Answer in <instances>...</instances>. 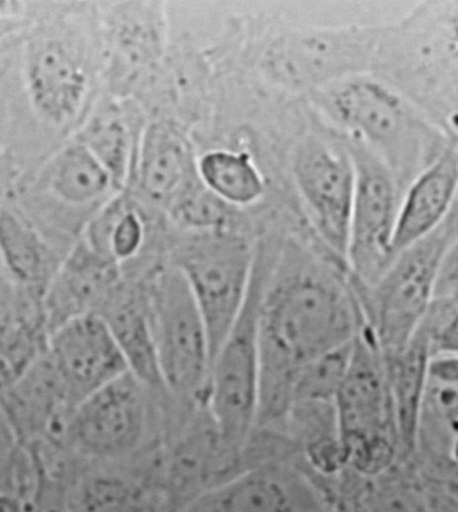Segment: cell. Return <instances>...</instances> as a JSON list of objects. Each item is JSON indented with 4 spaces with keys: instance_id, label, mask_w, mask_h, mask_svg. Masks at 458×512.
I'll return each mask as SVG.
<instances>
[{
    "instance_id": "cell-18",
    "label": "cell",
    "mask_w": 458,
    "mask_h": 512,
    "mask_svg": "<svg viewBox=\"0 0 458 512\" xmlns=\"http://www.w3.org/2000/svg\"><path fill=\"white\" fill-rule=\"evenodd\" d=\"M196 171L187 137L171 122H153L142 133L138 183L156 203L173 202L192 184Z\"/></svg>"
},
{
    "instance_id": "cell-21",
    "label": "cell",
    "mask_w": 458,
    "mask_h": 512,
    "mask_svg": "<svg viewBox=\"0 0 458 512\" xmlns=\"http://www.w3.org/2000/svg\"><path fill=\"white\" fill-rule=\"evenodd\" d=\"M0 258L21 290L42 302L61 269L37 234L9 214L0 216Z\"/></svg>"
},
{
    "instance_id": "cell-16",
    "label": "cell",
    "mask_w": 458,
    "mask_h": 512,
    "mask_svg": "<svg viewBox=\"0 0 458 512\" xmlns=\"http://www.w3.org/2000/svg\"><path fill=\"white\" fill-rule=\"evenodd\" d=\"M120 282L117 263L98 254L89 244L77 247L43 298L49 337L71 319L97 313Z\"/></svg>"
},
{
    "instance_id": "cell-1",
    "label": "cell",
    "mask_w": 458,
    "mask_h": 512,
    "mask_svg": "<svg viewBox=\"0 0 458 512\" xmlns=\"http://www.w3.org/2000/svg\"><path fill=\"white\" fill-rule=\"evenodd\" d=\"M366 324L346 267L287 244L268 261L259 303L260 397L255 429H274L304 366L350 344Z\"/></svg>"
},
{
    "instance_id": "cell-26",
    "label": "cell",
    "mask_w": 458,
    "mask_h": 512,
    "mask_svg": "<svg viewBox=\"0 0 458 512\" xmlns=\"http://www.w3.org/2000/svg\"><path fill=\"white\" fill-rule=\"evenodd\" d=\"M354 342L331 350L304 366L292 384L288 405L304 401L335 403V397L350 366Z\"/></svg>"
},
{
    "instance_id": "cell-14",
    "label": "cell",
    "mask_w": 458,
    "mask_h": 512,
    "mask_svg": "<svg viewBox=\"0 0 458 512\" xmlns=\"http://www.w3.org/2000/svg\"><path fill=\"white\" fill-rule=\"evenodd\" d=\"M46 353L73 409L130 372L112 330L96 313L71 319L55 330L47 341Z\"/></svg>"
},
{
    "instance_id": "cell-19",
    "label": "cell",
    "mask_w": 458,
    "mask_h": 512,
    "mask_svg": "<svg viewBox=\"0 0 458 512\" xmlns=\"http://www.w3.org/2000/svg\"><path fill=\"white\" fill-rule=\"evenodd\" d=\"M96 314L101 315L112 330L130 372L153 391L167 395L150 328L145 287L144 293L138 294L128 290L122 282L118 283Z\"/></svg>"
},
{
    "instance_id": "cell-20",
    "label": "cell",
    "mask_w": 458,
    "mask_h": 512,
    "mask_svg": "<svg viewBox=\"0 0 458 512\" xmlns=\"http://www.w3.org/2000/svg\"><path fill=\"white\" fill-rule=\"evenodd\" d=\"M432 342L424 329H418L408 346L392 360L385 361L392 393L394 420L402 455L416 454L418 432L426 389Z\"/></svg>"
},
{
    "instance_id": "cell-6",
    "label": "cell",
    "mask_w": 458,
    "mask_h": 512,
    "mask_svg": "<svg viewBox=\"0 0 458 512\" xmlns=\"http://www.w3.org/2000/svg\"><path fill=\"white\" fill-rule=\"evenodd\" d=\"M347 467L362 478H379L401 456L388 368L366 324L354 342L345 380L335 397Z\"/></svg>"
},
{
    "instance_id": "cell-27",
    "label": "cell",
    "mask_w": 458,
    "mask_h": 512,
    "mask_svg": "<svg viewBox=\"0 0 458 512\" xmlns=\"http://www.w3.org/2000/svg\"><path fill=\"white\" fill-rule=\"evenodd\" d=\"M85 145L108 169L114 183H124L132 164V144L128 129L121 121L110 120L98 125Z\"/></svg>"
},
{
    "instance_id": "cell-3",
    "label": "cell",
    "mask_w": 458,
    "mask_h": 512,
    "mask_svg": "<svg viewBox=\"0 0 458 512\" xmlns=\"http://www.w3.org/2000/svg\"><path fill=\"white\" fill-rule=\"evenodd\" d=\"M458 144V0L424 2L384 25L377 72Z\"/></svg>"
},
{
    "instance_id": "cell-34",
    "label": "cell",
    "mask_w": 458,
    "mask_h": 512,
    "mask_svg": "<svg viewBox=\"0 0 458 512\" xmlns=\"http://www.w3.org/2000/svg\"><path fill=\"white\" fill-rule=\"evenodd\" d=\"M0 512H27L25 503L17 494H0Z\"/></svg>"
},
{
    "instance_id": "cell-25",
    "label": "cell",
    "mask_w": 458,
    "mask_h": 512,
    "mask_svg": "<svg viewBox=\"0 0 458 512\" xmlns=\"http://www.w3.org/2000/svg\"><path fill=\"white\" fill-rule=\"evenodd\" d=\"M114 183L108 169L86 145L69 148L59 157L51 175V187L71 203L100 198Z\"/></svg>"
},
{
    "instance_id": "cell-28",
    "label": "cell",
    "mask_w": 458,
    "mask_h": 512,
    "mask_svg": "<svg viewBox=\"0 0 458 512\" xmlns=\"http://www.w3.org/2000/svg\"><path fill=\"white\" fill-rule=\"evenodd\" d=\"M432 302L458 309V236L442 258Z\"/></svg>"
},
{
    "instance_id": "cell-35",
    "label": "cell",
    "mask_w": 458,
    "mask_h": 512,
    "mask_svg": "<svg viewBox=\"0 0 458 512\" xmlns=\"http://www.w3.org/2000/svg\"><path fill=\"white\" fill-rule=\"evenodd\" d=\"M450 462L458 468V424L454 425V437L449 450Z\"/></svg>"
},
{
    "instance_id": "cell-13",
    "label": "cell",
    "mask_w": 458,
    "mask_h": 512,
    "mask_svg": "<svg viewBox=\"0 0 458 512\" xmlns=\"http://www.w3.org/2000/svg\"><path fill=\"white\" fill-rule=\"evenodd\" d=\"M181 512H331L325 492L298 460L243 468L189 499Z\"/></svg>"
},
{
    "instance_id": "cell-4",
    "label": "cell",
    "mask_w": 458,
    "mask_h": 512,
    "mask_svg": "<svg viewBox=\"0 0 458 512\" xmlns=\"http://www.w3.org/2000/svg\"><path fill=\"white\" fill-rule=\"evenodd\" d=\"M171 400L132 372L82 401L71 413L63 450L90 463L144 460L167 440Z\"/></svg>"
},
{
    "instance_id": "cell-32",
    "label": "cell",
    "mask_w": 458,
    "mask_h": 512,
    "mask_svg": "<svg viewBox=\"0 0 458 512\" xmlns=\"http://www.w3.org/2000/svg\"><path fill=\"white\" fill-rule=\"evenodd\" d=\"M26 452L18 447L14 458L5 464H0V494H15L19 471L26 462Z\"/></svg>"
},
{
    "instance_id": "cell-11",
    "label": "cell",
    "mask_w": 458,
    "mask_h": 512,
    "mask_svg": "<svg viewBox=\"0 0 458 512\" xmlns=\"http://www.w3.org/2000/svg\"><path fill=\"white\" fill-rule=\"evenodd\" d=\"M345 140L355 167L347 269L359 285L373 286L397 256L394 236L402 192L392 173L369 148L349 137Z\"/></svg>"
},
{
    "instance_id": "cell-5",
    "label": "cell",
    "mask_w": 458,
    "mask_h": 512,
    "mask_svg": "<svg viewBox=\"0 0 458 512\" xmlns=\"http://www.w3.org/2000/svg\"><path fill=\"white\" fill-rule=\"evenodd\" d=\"M457 236L458 200L436 230L398 252L375 285H359L351 278L385 361L398 356L420 329L433 301L442 258Z\"/></svg>"
},
{
    "instance_id": "cell-33",
    "label": "cell",
    "mask_w": 458,
    "mask_h": 512,
    "mask_svg": "<svg viewBox=\"0 0 458 512\" xmlns=\"http://www.w3.org/2000/svg\"><path fill=\"white\" fill-rule=\"evenodd\" d=\"M17 451L18 443L13 429L7 423L5 415L0 411V464L10 462Z\"/></svg>"
},
{
    "instance_id": "cell-15",
    "label": "cell",
    "mask_w": 458,
    "mask_h": 512,
    "mask_svg": "<svg viewBox=\"0 0 458 512\" xmlns=\"http://www.w3.org/2000/svg\"><path fill=\"white\" fill-rule=\"evenodd\" d=\"M0 411L13 429L18 447L45 444L63 448V436L74 409L47 353L0 393Z\"/></svg>"
},
{
    "instance_id": "cell-23",
    "label": "cell",
    "mask_w": 458,
    "mask_h": 512,
    "mask_svg": "<svg viewBox=\"0 0 458 512\" xmlns=\"http://www.w3.org/2000/svg\"><path fill=\"white\" fill-rule=\"evenodd\" d=\"M30 81L39 106L58 120L74 113L84 92V76L69 55L55 45L46 47L35 57Z\"/></svg>"
},
{
    "instance_id": "cell-10",
    "label": "cell",
    "mask_w": 458,
    "mask_h": 512,
    "mask_svg": "<svg viewBox=\"0 0 458 512\" xmlns=\"http://www.w3.org/2000/svg\"><path fill=\"white\" fill-rule=\"evenodd\" d=\"M382 26L295 30L268 45L263 70L271 81L315 93L347 78L375 74Z\"/></svg>"
},
{
    "instance_id": "cell-17",
    "label": "cell",
    "mask_w": 458,
    "mask_h": 512,
    "mask_svg": "<svg viewBox=\"0 0 458 512\" xmlns=\"http://www.w3.org/2000/svg\"><path fill=\"white\" fill-rule=\"evenodd\" d=\"M457 200L458 144H454L402 195L394 236L397 254L436 230Z\"/></svg>"
},
{
    "instance_id": "cell-31",
    "label": "cell",
    "mask_w": 458,
    "mask_h": 512,
    "mask_svg": "<svg viewBox=\"0 0 458 512\" xmlns=\"http://www.w3.org/2000/svg\"><path fill=\"white\" fill-rule=\"evenodd\" d=\"M432 356L453 354L458 356V311L432 337Z\"/></svg>"
},
{
    "instance_id": "cell-2",
    "label": "cell",
    "mask_w": 458,
    "mask_h": 512,
    "mask_svg": "<svg viewBox=\"0 0 458 512\" xmlns=\"http://www.w3.org/2000/svg\"><path fill=\"white\" fill-rule=\"evenodd\" d=\"M313 94L337 132L365 145L386 165L402 195L457 144L416 102L375 74L347 78Z\"/></svg>"
},
{
    "instance_id": "cell-24",
    "label": "cell",
    "mask_w": 458,
    "mask_h": 512,
    "mask_svg": "<svg viewBox=\"0 0 458 512\" xmlns=\"http://www.w3.org/2000/svg\"><path fill=\"white\" fill-rule=\"evenodd\" d=\"M93 464L98 470L82 478L74 512L150 511L148 492L138 480L113 470V463Z\"/></svg>"
},
{
    "instance_id": "cell-9",
    "label": "cell",
    "mask_w": 458,
    "mask_h": 512,
    "mask_svg": "<svg viewBox=\"0 0 458 512\" xmlns=\"http://www.w3.org/2000/svg\"><path fill=\"white\" fill-rule=\"evenodd\" d=\"M195 232L173 248L169 263L183 274L203 315L213 361L246 305L258 251L225 228Z\"/></svg>"
},
{
    "instance_id": "cell-22",
    "label": "cell",
    "mask_w": 458,
    "mask_h": 512,
    "mask_svg": "<svg viewBox=\"0 0 458 512\" xmlns=\"http://www.w3.org/2000/svg\"><path fill=\"white\" fill-rule=\"evenodd\" d=\"M196 173L205 189L229 207L251 206L266 192L262 172L247 152L209 149L196 159Z\"/></svg>"
},
{
    "instance_id": "cell-7",
    "label": "cell",
    "mask_w": 458,
    "mask_h": 512,
    "mask_svg": "<svg viewBox=\"0 0 458 512\" xmlns=\"http://www.w3.org/2000/svg\"><path fill=\"white\" fill-rule=\"evenodd\" d=\"M145 295L165 393L181 409L205 408L211 342L187 281L167 263L150 277Z\"/></svg>"
},
{
    "instance_id": "cell-29",
    "label": "cell",
    "mask_w": 458,
    "mask_h": 512,
    "mask_svg": "<svg viewBox=\"0 0 458 512\" xmlns=\"http://www.w3.org/2000/svg\"><path fill=\"white\" fill-rule=\"evenodd\" d=\"M26 295L23 291H15L9 275L5 271L2 258H0V333L14 321L23 305Z\"/></svg>"
},
{
    "instance_id": "cell-12",
    "label": "cell",
    "mask_w": 458,
    "mask_h": 512,
    "mask_svg": "<svg viewBox=\"0 0 458 512\" xmlns=\"http://www.w3.org/2000/svg\"><path fill=\"white\" fill-rule=\"evenodd\" d=\"M292 176L327 254L347 269L355 167L345 137H304L292 156Z\"/></svg>"
},
{
    "instance_id": "cell-8",
    "label": "cell",
    "mask_w": 458,
    "mask_h": 512,
    "mask_svg": "<svg viewBox=\"0 0 458 512\" xmlns=\"http://www.w3.org/2000/svg\"><path fill=\"white\" fill-rule=\"evenodd\" d=\"M268 261L270 259L262 258L258 252L250 294L213 358L205 400V409L225 447L239 458H242L258 423L259 303Z\"/></svg>"
},
{
    "instance_id": "cell-30",
    "label": "cell",
    "mask_w": 458,
    "mask_h": 512,
    "mask_svg": "<svg viewBox=\"0 0 458 512\" xmlns=\"http://www.w3.org/2000/svg\"><path fill=\"white\" fill-rule=\"evenodd\" d=\"M428 381L440 385H458V356L437 354L430 357Z\"/></svg>"
}]
</instances>
